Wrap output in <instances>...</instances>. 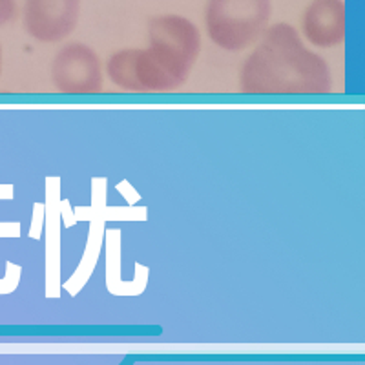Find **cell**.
<instances>
[{"label": "cell", "mask_w": 365, "mask_h": 365, "mask_svg": "<svg viewBox=\"0 0 365 365\" xmlns=\"http://www.w3.org/2000/svg\"><path fill=\"white\" fill-rule=\"evenodd\" d=\"M240 88L249 96H325L332 90V75L294 26L278 22L265 29L241 66Z\"/></svg>", "instance_id": "1"}, {"label": "cell", "mask_w": 365, "mask_h": 365, "mask_svg": "<svg viewBox=\"0 0 365 365\" xmlns=\"http://www.w3.org/2000/svg\"><path fill=\"white\" fill-rule=\"evenodd\" d=\"M146 50L137 51L135 75L145 93H166L181 88L201 53L197 26L181 15H158L148 22Z\"/></svg>", "instance_id": "2"}, {"label": "cell", "mask_w": 365, "mask_h": 365, "mask_svg": "<svg viewBox=\"0 0 365 365\" xmlns=\"http://www.w3.org/2000/svg\"><path fill=\"white\" fill-rule=\"evenodd\" d=\"M270 15V0H208L205 24L217 48L243 51L265 34Z\"/></svg>", "instance_id": "3"}, {"label": "cell", "mask_w": 365, "mask_h": 365, "mask_svg": "<svg viewBox=\"0 0 365 365\" xmlns=\"http://www.w3.org/2000/svg\"><path fill=\"white\" fill-rule=\"evenodd\" d=\"M51 81L68 96H93L104 88L103 64L93 48L83 42L63 46L51 63Z\"/></svg>", "instance_id": "4"}, {"label": "cell", "mask_w": 365, "mask_h": 365, "mask_svg": "<svg viewBox=\"0 0 365 365\" xmlns=\"http://www.w3.org/2000/svg\"><path fill=\"white\" fill-rule=\"evenodd\" d=\"M81 0H26L24 28L29 37L44 44L64 41L75 31Z\"/></svg>", "instance_id": "5"}, {"label": "cell", "mask_w": 365, "mask_h": 365, "mask_svg": "<svg viewBox=\"0 0 365 365\" xmlns=\"http://www.w3.org/2000/svg\"><path fill=\"white\" fill-rule=\"evenodd\" d=\"M302 34L316 48H336L345 41L344 0H312L302 19Z\"/></svg>", "instance_id": "6"}, {"label": "cell", "mask_w": 365, "mask_h": 365, "mask_svg": "<svg viewBox=\"0 0 365 365\" xmlns=\"http://www.w3.org/2000/svg\"><path fill=\"white\" fill-rule=\"evenodd\" d=\"M139 50H120L113 53L106 63V73L110 81L120 90L132 93H145L135 75V58Z\"/></svg>", "instance_id": "7"}, {"label": "cell", "mask_w": 365, "mask_h": 365, "mask_svg": "<svg viewBox=\"0 0 365 365\" xmlns=\"http://www.w3.org/2000/svg\"><path fill=\"white\" fill-rule=\"evenodd\" d=\"M17 15V2L15 0H0V28L11 22Z\"/></svg>", "instance_id": "8"}, {"label": "cell", "mask_w": 365, "mask_h": 365, "mask_svg": "<svg viewBox=\"0 0 365 365\" xmlns=\"http://www.w3.org/2000/svg\"><path fill=\"white\" fill-rule=\"evenodd\" d=\"M0 75H2V44H0Z\"/></svg>", "instance_id": "9"}]
</instances>
